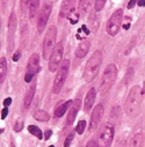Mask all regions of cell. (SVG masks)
Returning <instances> with one entry per match:
<instances>
[{"label":"cell","instance_id":"obj_1","mask_svg":"<svg viewBox=\"0 0 145 147\" xmlns=\"http://www.w3.org/2000/svg\"><path fill=\"white\" fill-rule=\"evenodd\" d=\"M142 105V89L138 85H135L130 89L129 95L124 103V111L129 117L138 116Z\"/></svg>","mask_w":145,"mask_h":147},{"label":"cell","instance_id":"obj_2","mask_svg":"<svg viewBox=\"0 0 145 147\" xmlns=\"http://www.w3.org/2000/svg\"><path fill=\"white\" fill-rule=\"evenodd\" d=\"M102 53L100 50H96L92 56L89 57V60L87 61L85 69H84V80L86 81V83H90L93 82V80L96 77L99 69L101 67L102 63Z\"/></svg>","mask_w":145,"mask_h":147},{"label":"cell","instance_id":"obj_3","mask_svg":"<svg viewBox=\"0 0 145 147\" xmlns=\"http://www.w3.org/2000/svg\"><path fill=\"white\" fill-rule=\"evenodd\" d=\"M117 77V68L114 63L108 64L103 71V75L101 78V83H100V92L102 95H106L108 91H109L113 86V84L115 83Z\"/></svg>","mask_w":145,"mask_h":147},{"label":"cell","instance_id":"obj_4","mask_svg":"<svg viewBox=\"0 0 145 147\" xmlns=\"http://www.w3.org/2000/svg\"><path fill=\"white\" fill-rule=\"evenodd\" d=\"M115 133V127L112 123H106L101 126L98 134V147H110Z\"/></svg>","mask_w":145,"mask_h":147},{"label":"cell","instance_id":"obj_5","mask_svg":"<svg viewBox=\"0 0 145 147\" xmlns=\"http://www.w3.org/2000/svg\"><path fill=\"white\" fill-rule=\"evenodd\" d=\"M57 36V28L55 26H50L43 40V59L50 60L51 54L55 49V42Z\"/></svg>","mask_w":145,"mask_h":147},{"label":"cell","instance_id":"obj_6","mask_svg":"<svg viewBox=\"0 0 145 147\" xmlns=\"http://www.w3.org/2000/svg\"><path fill=\"white\" fill-rule=\"evenodd\" d=\"M69 70H70V61L69 60H64L59 68H58V74L55 77V81H53V85H52V92L53 94H59L67 78L69 75Z\"/></svg>","mask_w":145,"mask_h":147},{"label":"cell","instance_id":"obj_7","mask_svg":"<svg viewBox=\"0 0 145 147\" xmlns=\"http://www.w3.org/2000/svg\"><path fill=\"white\" fill-rule=\"evenodd\" d=\"M122 20H123V9L118 8L110 15L109 20L107 22V33L110 36L117 35V33L120 32V28H121Z\"/></svg>","mask_w":145,"mask_h":147},{"label":"cell","instance_id":"obj_8","mask_svg":"<svg viewBox=\"0 0 145 147\" xmlns=\"http://www.w3.org/2000/svg\"><path fill=\"white\" fill-rule=\"evenodd\" d=\"M41 67H40V55L34 53L29 61H28V65H27V72H26V76H25V81L27 83H30L34 78V76L40 71Z\"/></svg>","mask_w":145,"mask_h":147},{"label":"cell","instance_id":"obj_9","mask_svg":"<svg viewBox=\"0 0 145 147\" xmlns=\"http://www.w3.org/2000/svg\"><path fill=\"white\" fill-rule=\"evenodd\" d=\"M63 53H64V48L62 43H58L55 46V49H53L52 54H51V57L49 60V70L51 72H55L58 67L61 65V63L63 62Z\"/></svg>","mask_w":145,"mask_h":147},{"label":"cell","instance_id":"obj_10","mask_svg":"<svg viewBox=\"0 0 145 147\" xmlns=\"http://www.w3.org/2000/svg\"><path fill=\"white\" fill-rule=\"evenodd\" d=\"M51 9H52V6L49 3L44 4L43 7L41 8L40 14H39V19H37V32L39 33H42L44 30V28L47 27L49 16L51 14Z\"/></svg>","mask_w":145,"mask_h":147},{"label":"cell","instance_id":"obj_11","mask_svg":"<svg viewBox=\"0 0 145 147\" xmlns=\"http://www.w3.org/2000/svg\"><path fill=\"white\" fill-rule=\"evenodd\" d=\"M15 30H16V15L14 12L11 13L9 19H8V50L11 51L14 47V35H15Z\"/></svg>","mask_w":145,"mask_h":147},{"label":"cell","instance_id":"obj_12","mask_svg":"<svg viewBox=\"0 0 145 147\" xmlns=\"http://www.w3.org/2000/svg\"><path fill=\"white\" fill-rule=\"evenodd\" d=\"M103 116V106L101 104H98L95 109L93 110L92 116H90V121H89V131L96 130V127Z\"/></svg>","mask_w":145,"mask_h":147},{"label":"cell","instance_id":"obj_13","mask_svg":"<svg viewBox=\"0 0 145 147\" xmlns=\"http://www.w3.org/2000/svg\"><path fill=\"white\" fill-rule=\"evenodd\" d=\"M80 107H81V100L80 99H74L73 102H72L71 107H70L69 112H67V121H66L67 125H72L74 123Z\"/></svg>","mask_w":145,"mask_h":147},{"label":"cell","instance_id":"obj_14","mask_svg":"<svg viewBox=\"0 0 145 147\" xmlns=\"http://www.w3.org/2000/svg\"><path fill=\"white\" fill-rule=\"evenodd\" d=\"M74 4H76V0H63V4L61 6V13H59V16L62 19L70 18V15L73 13Z\"/></svg>","mask_w":145,"mask_h":147},{"label":"cell","instance_id":"obj_15","mask_svg":"<svg viewBox=\"0 0 145 147\" xmlns=\"http://www.w3.org/2000/svg\"><path fill=\"white\" fill-rule=\"evenodd\" d=\"M95 98H96V90L95 88H90L89 91L87 92L86 97H85V102H84V110L85 112H88L92 106L94 105V102H95Z\"/></svg>","mask_w":145,"mask_h":147},{"label":"cell","instance_id":"obj_16","mask_svg":"<svg viewBox=\"0 0 145 147\" xmlns=\"http://www.w3.org/2000/svg\"><path fill=\"white\" fill-rule=\"evenodd\" d=\"M35 91H36V84L34 83V84H31V86L28 89L27 94H26V96H25V99H23V106H25V109L30 107L31 102H33L34 96H35Z\"/></svg>","mask_w":145,"mask_h":147},{"label":"cell","instance_id":"obj_17","mask_svg":"<svg viewBox=\"0 0 145 147\" xmlns=\"http://www.w3.org/2000/svg\"><path fill=\"white\" fill-rule=\"evenodd\" d=\"M89 42L87 41V40H84V41H81L80 43H79V46H78V48L76 49V56L77 57H79V59H82L84 56H86V54L88 53V50H89Z\"/></svg>","mask_w":145,"mask_h":147},{"label":"cell","instance_id":"obj_18","mask_svg":"<svg viewBox=\"0 0 145 147\" xmlns=\"http://www.w3.org/2000/svg\"><path fill=\"white\" fill-rule=\"evenodd\" d=\"M72 102H73V100H65V102L58 104L56 106V109H55V117H57V118L63 117L65 115V112L67 111V107L72 104Z\"/></svg>","mask_w":145,"mask_h":147},{"label":"cell","instance_id":"obj_19","mask_svg":"<svg viewBox=\"0 0 145 147\" xmlns=\"http://www.w3.org/2000/svg\"><path fill=\"white\" fill-rule=\"evenodd\" d=\"M144 146V136L142 133L135 134L129 144V147H143Z\"/></svg>","mask_w":145,"mask_h":147},{"label":"cell","instance_id":"obj_20","mask_svg":"<svg viewBox=\"0 0 145 147\" xmlns=\"http://www.w3.org/2000/svg\"><path fill=\"white\" fill-rule=\"evenodd\" d=\"M6 75H7V62L5 57H1L0 59V83L1 84L4 83Z\"/></svg>","mask_w":145,"mask_h":147},{"label":"cell","instance_id":"obj_21","mask_svg":"<svg viewBox=\"0 0 145 147\" xmlns=\"http://www.w3.org/2000/svg\"><path fill=\"white\" fill-rule=\"evenodd\" d=\"M39 6H40V0H31L30 6H29V19L33 20L36 16V13L39 11Z\"/></svg>","mask_w":145,"mask_h":147},{"label":"cell","instance_id":"obj_22","mask_svg":"<svg viewBox=\"0 0 145 147\" xmlns=\"http://www.w3.org/2000/svg\"><path fill=\"white\" fill-rule=\"evenodd\" d=\"M34 118L36 120H39V121L45 123V121H49L50 116H49V113L47 111H44V110H37V111L34 113Z\"/></svg>","mask_w":145,"mask_h":147},{"label":"cell","instance_id":"obj_23","mask_svg":"<svg viewBox=\"0 0 145 147\" xmlns=\"http://www.w3.org/2000/svg\"><path fill=\"white\" fill-rule=\"evenodd\" d=\"M94 0H79V5H78V8H79V12L80 13H86L89 7L92 6Z\"/></svg>","mask_w":145,"mask_h":147},{"label":"cell","instance_id":"obj_24","mask_svg":"<svg viewBox=\"0 0 145 147\" xmlns=\"http://www.w3.org/2000/svg\"><path fill=\"white\" fill-rule=\"evenodd\" d=\"M28 131H29V133H31V134H33V136H35L36 138H39V139H42V138H43L42 131L40 130V128H39L37 126H35V125H29Z\"/></svg>","mask_w":145,"mask_h":147},{"label":"cell","instance_id":"obj_25","mask_svg":"<svg viewBox=\"0 0 145 147\" xmlns=\"http://www.w3.org/2000/svg\"><path fill=\"white\" fill-rule=\"evenodd\" d=\"M106 3H107V0H95V1H94V9H95V12L102 11V8H104Z\"/></svg>","mask_w":145,"mask_h":147},{"label":"cell","instance_id":"obj_26","mask_svg":"<svg viewBox=\"0 0 145 147\" xmlns=\"http://www.w3.org/2000/svg\"><path fill=\"white\" fill-rule=\"evenodd\" d=\"M77 133L78 134H82L84 133V131L86 130V121L85 120H80L78 124H77Z\"/></svg>","mask_w":145,"mask_h":147},{"label":"cell","instance_id":"obj_27","mask_svg":"<svg viewBox=\"0 0 145 147\" xmlns=\"http://www.w3.org/2000/svg\"><path fill=\"white\" fill-rule=\"evenodd\" d=\"M30 3H31V0H20V8L22 11H26L27 8H29Z\"/></svg>","mask_w":145,"mask_h":147},{"label":"cell","instance_id":"obj_28","mask_svg":"<svg viewBox=\"0 0 145 147\" xmlns=\"http://www.w3.org/2000/svg\"><path fill=\"white\" fill-rule=\"evenodd\" d=\"M23 128V121L22 120H16V123H15V125H14V130L16 131V132H20L21 130Z\"/></svg>","mask_w":145,"mask_h":147},{"label":"cell","instance_id":"obj_29","mask_svg":"<svg viewBox=\"0 0 145 147\" xmlns=\"http://www.w3.org/2000/svg\"><path fill=\"white\" fill-rule=\"evenodd\" d=\"M73 137H74V133H71V134L66 138V140H65V142H64V147H70L72 140H73Z\"/></svg>","mask_w":145,"mask_h":147},{"label":"cell","instance_id":"obj_30","mask_svg":"<svg viewBox=\"0 0 145 147\" xmlns=\"http://www.w3.org/2000/svg\"><path fill=\"white\" fill-rule=\"evenodd\" d=\"M136 3H138V0H129V3H128V8H129V9L134 8L135 5H136Z\"/></svg>","mask_w":145,"mask_h":147},{"label":"cell","instance_id":"obj_31","mask_svg":"<svg viewBox=\"0 0 145 147\" xmlns=\"http://www.w3.org/2000/svg\"><path fill=\"white\" fill-rule=\"evenodd\" d=\"M115 147H125V140H124V139H120V140L116 142Z\"/></svg>","mask_w":145,"mask_h":147},{"label":"cell","instance_id":"obj_32","mask_svg":"<svg viewBox=\"0 0 145 147\" xmlns=\"http://www.w3.org/2000/svg\"><path fill=\"white\" fill-rule=\"evenodd\" d=\"M20 56H21V50H17V51L14 54V56H13V61H14V62H16L17 60L20 59Z\"/></svg>","mask_w":145,"mask_h":147},{"label":"cell","instance_id":"obj_33","mask_svg":"<svg viewBox=\"0 0 145 147\" xmlns=\"http://www.w3.org/2000/svg\"><path fill=\"white\" fill-rule=\"evenodd\" d=\"M86 147H98V142H95L94 140H89L88 144L86 145Z\"/></svg>","mask_w":145,"mask_h":147},{"label":"cell","instance_id":"obj_34","mask_svg":"<svg viewBox=\"0 0 145 147\" xmlns=\"http://www.w3.org/2000/svg\"><path fill=\"white\" fill-rule=\"evenodd\" d=\"M7 113H8L7 107L3 109V112H1V119H5V118H6V116H7Z\"/></svg>","mask_w":145,"mask_h":147},{"label":"cell","instance_id":"obj_35","mask_svg":"<svg viewBox=\"0 0 145 147\" xmlns=\"http://www.w3.org/2000/svg\"><path fill=\"white\" fill-rule=\"evenodd\" d=\"M51 134H52V131H51V130H47V132H45V134H44V139L48 140V139L51 137Z\"/></svg>","mask_w":145,"mask_h":147},{"label":"cell","instance_id":"obj_36","mask_svg":"<svg viewBox=\"0 0 145 147\" xmlns=\"http://www.w3.org/2000/svg\"><path fill=\"white\" fill-rule=\"evenodd\" d=\"M4 103H5V105H6V106H8V105L12 103V98H6Z\"/></svg>","mask_w":145,"mask_h":147},{"label":"cell","instance_id":"obj_37","mask_svg":"<svg viewBox=\"0 0 145 147\" xmlns=\"http://www.w3.org/2000/svg\"><path fill=\"white\" fill-rule=\"evenodd\" d=\"M138 5L140 7H144L145 6V0H138Z\"/></svg>","mask_w":145,"mask_h":147},{"label":"cell","instance_id":"obj_38","mask_svg":"<svg viewBox=\"0 0 145 147\" xmlns=\"http://www.w3.org/2000/svg\"><path fill=\"white\" fill-rule=\"evenodd\" d=\"M49 147H55V146H49Z\"/></svg>","mask_w":145,"mask_h":147}]
</instances>
